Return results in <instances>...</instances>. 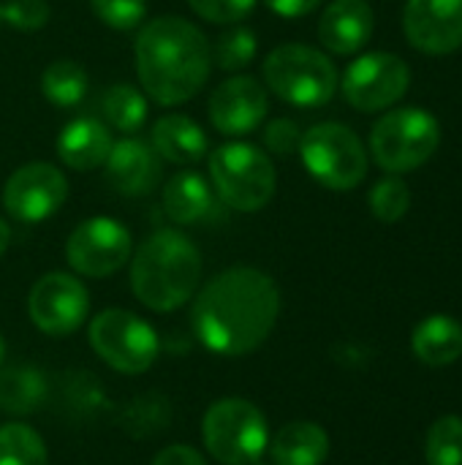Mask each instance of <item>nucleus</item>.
I'll return each instance as SVG.
<instances>
[{"label": "nucleus", "instance_id": "23", "mask_svg": "<svg viewBox=\"0 0 462 465\" xmlns=\"http://www.w3.org/2000/svg\"><path fill=\"white\" fill-rule=\"evenodd\" d=\"M41 93L60 109L79 106L87 95V74L74 60H57L41 74Z\"/></svg>", "mask_w": 462, "mask_h": 465}, {"label": "nucleus", "instance_id": "17", "mask_svg": "<svg viewBox=\"0 0 462 465\" xmlns=\"http://www.w3.org/2000/svg\"><path fill=\"white\" fill-rule=\"evenodd\" d=\"M373 25L368 0H332L319 19V38L335 54H354L370 41Z\"/></svg>", "mask_w": 462, "mask_h": 465}, {"label": "nucleus", "instance_id": "30", "mask_svg": "<svg viewBox=\"0 0 462 465\" xmlns=\"http://www.w3.org/2000/svg\"><path fill=\"white\" fill-rule=\"evenodd\" d=\"M90 8L112 30H133L147 16V0H90Z\"/></svg>", "mask_w": 462, "mask_h": 465}, {"label": "nucleus", "instance_id": "9", "mask_svg": "<svg viewBox=\"0 0 462 465\" xmlns=\"http://www.w3.org/2000/svg\"><path fill=\"white\" fill-rule=\"evenodd\" d=\"M90 346L120 373H144L158 360L155 330L123 308H109L90 322Z\"/></svg>", "mask_w": 462, "mask_h": 465}, {"label": "nucleus", "instance_id": "28", "mask_svg": "<svg viewBox=\"0 0 462 465\" xmlns=\"http://www.w3.org/2000/svg\"><path fill=\"white\" fill-rule=\"evenodd\" d=\"M425 458L430 465H462V417L447 414L430 425Z\"/></svg>", "mask_w": 462, "mask_h": 465}, {"label": "nucleus", "instance_id": "21", "mask_svg": "<svg viewBox=\"0 0 462 465\" xmlns=\"http://www.w3.org/2000/svg\"><path fill=\"white\" fill-rule=\"evenodd\" d=\"M414 354L433 368L452 365L462 357V324L447 313L428 316L411 338Z\"/></svg>", "mask_w": 462, "mask_h": 465}, {"label": "nucleus", "instance_id": "11", "mask_svg": "<svg viewBox=\"0 0 462 465\" xmlns=\"http://www.w3.org/2000/svg\"><path fill=\"white\" fill-rule=\"evenodd\" d=\"M133 253L131 232L106 215H95L90 221H82L68 242H65V259L74 272L87 278H106L114 275Z\"/></svg>", "mask_w": 462, "mask_h": 465}, {"label": "nucleus", "instance_id": "1", "mask_svg": "<svg viewBox=\"0 0 462 465\" xmlns=\"http://www.w3.org/2000/svg\"><path fill=\"white\" fill-rule=\"evenodd\" d=\"M280 313L275 281L256 267H231L215 275L193 302V332L215 354L242 357L256 351Z\"/></svg>", "mask_w": 462, "mask_h": 465}, {"label": "nucleus", "instance_id": "31", "mask_svg": "<svg viewBox=\"0 0 462 465\" xmlns=\"http://www.w3.org/2000/svg\"><path fill=\"white\" fill-rule=\"evenodd\" d=\"M0 14L8 27L22 30V33L41 30L49 22L46 0H8L5 5H0Z\"/></svg>", "mask_w": 462, "mask_h": 465}, {"label": "nucleus", "instance_id": "10", "mask_svg": "<svg viewBox=\"0 0 462 465\" xmlns=\"http://www.w3.org/2000/svg\"><path fill=\"white\" fill-rule=\"evenodd\" d=\"M408 84L411 68L392 52H368L357 57L340 79L343 98L357 112L368 114L395 106L406 95Z\"/></svg>", "mask_w": 462, "mask_h": 465}, {"label": "nucleus", "instance_id": "16", "mask_svg": "<svg viewBox=\"0 0 462 465\" xmlns=\"http://www.w3.org/2000/svg\"><path fill=\"white\" fill-rule=\"evenodd\" d=\"M106 183L123 196H144L161 180L158 153L142 139H120L103 161Z\"/></svg>", "mask_w": 462, "mask_h": 465}, {"label": "nucleus", "instance_id": "15", "mask_svg": "<svg viewBox=\"0 0 462 465\" xmlns=\"http://www.w3.org/2000/svg\"><path fill=\"white\" fill-rule=\"evenodd\" d=\"M270 112L267 90L259 79L237 74L218 84L210 95V120L223 136L253 134Z\"/></svg>", "mask_w": 462, "mask_h": 465}, {"label": "nucleus", "instance_id": "6", "mask_svg": "<svg viewBox=\"0 0 462 465\" xmlns=\"http://www.w3.org/2000/svg\"><path fill=\"white\" fill-rule=\"evenodd\" d=\"M438 142H441L438 120L419 106L392 109L370 131L373 161L389 174L414 172L422 163H428L438 150Z\"/></svg>", "mask_w": 462, "mask_h": 465}, {"label": "nucleus", "instance_id": "25", "mask_svg": "<svg viewBox=\"0 0 462 465\" xmlns=\"http://www.w3.org/2000/svg\"><path fill=\"white\" fill-rule=\"evenodd\" d=\"M0 465H49L44 439L19 422L0 428Z\"/></svg>", "mask_w": 462, "mask_h": 465}, {"label": "nucleus", "instance_id": "3", "mask_svg": "<svg viewBox=\"0 0 462 465\" xmlns=\"http://www.w3.org/2000/svg\"><path fill=\"white\" fill-rule=\"evenodd\" d=\"M199 281L202 253L182 232L161 229L150 234L133 253L131 289L150 311H177L196 294Z\"/></svg>", "mask_w": 462, "mask_h": 465}, {"label": "nucleus", "instance_id": "19", "mask_svg": "<svg viewBox=\"0 0 462 465\" xmlns=\"http://www.w3.org/2000/svg\"><path fill=\"white\" fill-rule=\"evenodd\" d=\"M152 150L172 163H196L207 153V134L188 114H163L152 125Z\"/></svg>", "mask_w": 462, "mask_h": 465}, {"label": "nucleus", "instance_id": "37", "mask_svg": "<svg viewBox=\"0 0 462 465\" xmlns=\"http://www.w3.org/2000/svg\"><path fill=\"white\" fill-rule=\"evenodd\" d=\"M3 360H5V343H3V338H0V365H3Z\"/></svg>", "mask_w": 462, "mask_h": 465}, {"label": "nucleus", "instance_id": "36", "mask_svg": "<svg viewBox=\"0 0 462 465\" xmlns=\"http://www.w3.org/2000/svg\"><path fill=\"white\" fill-rule=\"evenodd\" d=\"M8 242H11V229H8V223L0 218V256L8 251Z\"/></svg>", "mask_w": 462, "mask_h": 465}, {"label": "nucleus", "instance_id": "14", "mask_svg": "<svg viewBox=\"0 0 462 465\" xmlns=\"http://www.w3.org/2000/svg\"><path fill=\"white\" fill-rule=\"evenodd\" d=\"M403 30L414 49L449 54L462 46V0H408Z\"/></svg>", "mask_w": 462, "mask_h": 465}, {"label": "nucleus", "instance_id": "5", "mask_svg": "<svg viewBox=\"0 0 462 465\" xmlns=\"http://www.w3.org/2000/svg\"><path fill=\"white\" fill-rule=\"evenodd\" d=\"M210 177L223 204L240 213H256L275 196L272 158L248 142H229L212 150Z\"/></svg>", "mask_w": 462, "mask_h": 465}, {"label": "nucleus", "instance_id": "4", "mask_svg": "<svg viewBox=\"0 0 462 465\" xmlns=\"http://www.w3.org/2000/svg\"><path fill=\"white\" fill-rule=\"evenodd\" d=\"M264 82L280 101L316 109L329 104L338 93V68L324 52L313 46L283 44L267 54Z\"/></svg>", "mask_w": 462, "mask_h": 465}, {"label": "nucleus", "instance_id": "13", "mask_svg": "<svg viewBox=\"0 0 462 465\" xmlns=\"http://www.w3.org/2000/svg\"><path fill=\"white\" fill-rule=\"evenodd\" d=\"M87 289L68 272H49L38 278L27 297V313L33 324L52 338H63L79 330L87 319Z\"/></svg>", "mask_w": 462, "mask_h": 465}, {"label": "nucleus", "instance_id": "12", "mask_svg": "<svg viewBox=\"0 0 462 465\" xmlns=\"http://www.w3.org/2000/svg\"><path fill=\"white\" fill-rule=\"evenodd\" d=\"M65 199L68 180L57 166L46 161L19 166L3 185V207L22 223H41L52 218Z\"/></svg>", "mask_w": 462, "mask_h": 465}, {"label": "nucleus", "instance_id": "18", "mask_svg": "<svg viewBox=\"0 0 462 465\" xmlns=\"http://www.w3.org/2000/svg\"><path fill=\"white\" fill-rule=\"evenodd\" d=\"M112 134L109 128L95 117H76L63 125L57 136V158L76 172H90L103 166L109 150H112Z\"/></svg>", "mask_w": 462, "mask_h": 465}, {"label": "nucleus", "instance_id": "2", "mask_svg": "<svg viewBox=\"0 0 462 465\" xmlns=\"http://www.w3.org/2000/svg\"><path fill=\"white\" fill-rule=\"evenodd\" d=\"M212 71L207 35L182 16H155L136 35V74L163 106L191 101Z\"/></svg>", "mask_w": 462, "mask_h": 465}, {"label": "nucleus", "instance_id": "39", "mask_svg": "<svg viewBox=\"0 0 462 465\" xmlns=\"http://www.w3.org/2000/svg\"><path fill=\"white\" fill-rule=\"evenodd\" d=\"M253 465H264V463H253Z\"/></svg>", "mask_w": 462, "mask_h": 465}, {"label": "nucleus", "instance_id": "20", "mask_svg": "<svg viewBox=\"0 0 462 465\" xmlns=\"http://www.w3.org/2000/svg\"><path fill=\"white\" fill-rule=\"evenodd\" d=\"M275 465H321L329 455V436L316 422H289L270 444Z\"/></svg>", "mask_w": 462, "mask_h": 465}, {"label": "nucleus", "instance_id": "38", "mask_svg": "<svg viewBox=\"0 0 462 465\" xmlns=\"http://www.w3.org/2000/svg\"><path fill=\"white\" fill-rule=\"evenodd\" d=\"M0 22H3V14H0Z\"/></svg>", "mask_w": 462, "mask_h": 465}, {"label": "nucleus", "instance_id": "33", "mask_svg": "<svg viewBox=\"0 0 462 465\" xmlns=\"http://www.w3.org/2000/svg\"><path fill=\"white\" fill-rule=\"evenodd\" d=\"M300 142H302V131L294 120L278 117V120L267 123V128H264V147L278 158H289V155L300 153Z\"/></svg>", "mask_w": 462, "mask_h": 465}, {"label": "nucleus", "instance_id": "32", "mask_svg": "<svg viewBox=\"0 0 462 465\" xmlns=\"http://www.w3.org/2000/svg\"><path fill=\"white\" fill-rule=\"evenodd\" d=\"M188 5L204 22H212V25H237V22H242L256 8V0H188Z\"/></svg>", "mask_w": 462, "mask_h": 465}, {"label": "nucleus", "instance_id": "7", "mask_svg": "<svg viewBox=\"0 0 462 465\" xmlns=\"http://www.w3.org/2000/svg\"><path fill=\"white\" fill-rule=\"evenodd\" d=\"M207 452L223 465H253L270 447L267 417L242 398L212 403L202 425Z\"/></svg>", "mask_w": 462, "mask_h": 465}, {"label": "nucleus", "instance_id": "35", "mask_svg": "<svg viewBox=\"0 0 462 465\" xmlns=\"http://www.w3.org/2000/svg\"><path fill=\"white\" fill-rule=\"evenodd\" d=\"M275 14H280V16H289V19H294V16H305V14H310V11H316L319 5H321V0H264Z\"/></svg>", "mask_w": 462, "mask_h": 465}, {"label": "nucleus", "instance_id": "34", "mask_svg": "<svg viewBox=\"0 0 462 465\" xmlns=\"http://www.w3.org/2000/svg\"><path fill=\"white\" fill-rule=\"evenodd\" d=\"M152 465H207V463H204V458H202L193 447H188V444H174V447L161 450V452L155 455Z\"/></svg>", "mask_w": 462, "mask_h": 465}, {"label": "nucleus", "instance_id": "29", "mask_svg": "<svg viewBox=\"0 0 462 465\" xmlns=\"http://www.w3.org/2000/svg\"><path fill=\"white\" fill-rule=\"evenodd\" d=\"M408 207H411V191L398 174L381 177L373 185V191H370V213L381 223H398L400 218H406Z\"/></svg>", "mask_w": 462, "mask_h": 465}, {"label": "nucleus", "instance_id": "8", "mask_svg": "<svg viewBox=\"0 0 462 465\" xmlns=\"http://www.w3.org/2000/svg\"><path fill=\"white\" fill-rule=\"evenodd\" d=\"M300 158L310 177L332 191H351L368 174L362 139L343 123H319L302 134Z\"/></svg>", "mask_w": 462, "mask_h": 465}, {"label": "nucleus", "instance_id": "22", "mask_svg": "<svg viewBox=\"0 0 462 465\" xmlns=\"http://www.w3.org/2000/svg\"><path fill=\"white\" fill-rule=\"evenodd\" d=\"M212 210V188L199 172H180L163 185V213L174 223H196Z\"/></svg>", "mask_w": 462, "mask_h": 465}, {"label": "nucleus", "instance_id": "24", "mask_svg": "<svg viewBox=\"0 0 462 465\" xmlns=\"http://www.w3.org/2000/svg\"><path fill=\"white\" fill-rule=\"evenodd\" d=\"M101 112L114 131L136 134L147 120V101L131 84H114L101 98Z\"/></svg>", "mask_w": 462, "mask_h": 465}, {"label": "nucleus", "instance_id": "27", "mask_svg": "<svg viewBox=\"0 0 462 465\" xmlns=\"http://www.w3.org/2000/svg\"><path fill=\"white\" fill-rule=\"evenodd\" d=\"M210 52H212V63L221 71H231V74L242 71L256 57V35L245 25H231L229 30H223L218 35V41Z\"/></svg>", "mask_w": 462, "mask_h": 465}, {"label": "nucleus", "instance_id": "26", "mask_svg": "<svg viewBox=\"0 0 462 465\" xmlns=\"http://www.w3.org/2000/svg\"><path fill=\"white\" fill-rule=\"evenodd\" d=\"M44 395L41 376L27 368H8L0 373V409L33 411Z\"/></svg>", "mask_w": 462, "mask_h": 465}]
</instances>
